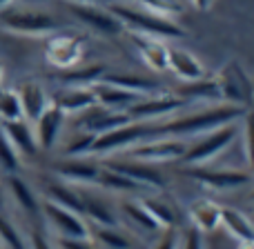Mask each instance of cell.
Returning a JSON list of instances; mask_svg holds the SVG:
<instances>
[{
  "label": "cell",
  "instance_id": "19",
  "mask_svg": "<svg viewBox=\"0 0 254 249\" xmlns=\"http://www.w3.org/2000/svg\"><path fill=\"white\" fill-rule=\"evenodd\" d=\"M129 123V118H127L125 111H112V109H98L96 114H92L87 118V131H96V134H107V131L116 129V127H123Z\"/></svg>",
  "mask_w": 254,
  "mask_h": 249
},
{
  "label": "cell",
  "instance_id": "13",
  "mask_svg": "<svg viewBox=\"0 0 254 249\" xmlns=\"http://www.w3.org/2000/svg\"><path fill=\"white\" fill-rule=\"evenodd\" d=\"M183 107V98H152V100L145 102H131L127 107V118H152V116H161L167 114V111H174Z\"/></svg>",
  "mask_w": 254,
  "mask_h": 249
},
{
  "label": "cell",
  "instance_id": "10",
  "mask_svg": "<svg viewBox=\"0 0 254 249\" xmlns=\"http://www.w3.org/2000/svg\"><path fill=\"white\" fill-rule=\"evenodd\" d=\"M69 11L96 31H103V34H119L121 31V20L114 13L101 11V9L87 7V4H69Z\"/></svg>",
  "mask_w": 254,
  "mask_h": 249
},
{
  "label": "cell",
  "instance_id": "14",
  "mask_svg": "<svg viewBox=\"0 0 254 249\" xmlns=\"http://www.w3.org/2000/svg\"><path fill=\"white\" fill-rule=\"evenodd\" d=\"M63 116L65 111L61 107H47L43 114L38 116L36 125H38V140H40V147L43 149H52L54 143H56L58 134H61V127H63Z\"/></svg>",
  "mask_w": 254,
  "mask_h": 249
},
{
  "label": "cell",
  "instance_id": "5",
  "mask_svg": "<svg viewBox=\"0 0 254 249\" xmlns=\"http://www.w3.org/2000/svg\"><path fill=\"white\" fill-rule=\"evenodd\" d=\"M43 211L63 238H89L87 225L80 220L78 214H74V211L65 209V207L56 205V202H52V200L43 202Z\"/></svg>",
  "mask_w": 254,
  "mask_h": 249
},
{
  "label": "cell",
  "instance_id": "3",
  "mask_svg": "<svg viewBox=\"0 0 254 249\" xmlns=\"http://www.w3.org/2000/svg\"><path fill=\"white\" fill-rule=\"evenodd\" d=\"M147 138H154V127L127 123L123 127H116V129L94 138V143L89 149H92V151H98V153H105V151H114V149L127 147V145H136V143L147 140Z\"/></svg>",
  "mask_w": 254,
  "mask_h": 249
},
{
  "label": "cell",
  "instance_id": "30",
  "mask_svg": "<svg viewBox=\"0 0 254 249\" xmlns=\"http://www.w3.org/2000/svg\"><path fill=\"white\" fill-rule=\"evenodd\" d=\"M0 241H2V245L7 249H27L22 236L18 234V229L4 216H0Z\"/></svg>",
  "mask_w": 254,
  "mask_h": 249
},
{
  "label": "cell",
  "instance_id": "9",
  "mask_svg": "<svg viewBox=\"0 0 254 249\" xmlns=\"http://www.w3.org/2000/svg\"><path fill=\"white\" fill-rule=\"evenodd\" d=\"M185 176L205 183L216 189H230V187H243L250 183V176L241 171H216V169H183Z\"/></svg>",
  "mask_w": 254,
  "mask_h": 249
},
{
  "label": "cell",
  "instance_id": "2",
  "mask_svg": "<svg viewBox=\"0 0 254 249\" xmlns=\"http://www.w3.org/2000/svg\"><path fill=\"white\" fill-rule=\"evenodd\" d=\"M112 13H114L119 20H125V22H129V25L138 27V29L145 31L147 36H158V38H183L185 36V31L181 29V27H176L174 22L167 20V18L156 16V13L136 11V9L121 7V4H114Z\"/></svg>",
  "mask_w": 254,
  "mask_h": 249
},
{
  "label": "cell",
  "instance_id": "11",
  "mask_svg": "<svg viewBox=\"0 0 254 249\" xmlns=\"http://www.w3.org/2000/svg\"><path fill=\"white\" fill-rule=\"evenodd\" d=\"M2 131H4V136L9 138V143L13 145V149L27 153V156H36L38 145H36V138H34V134H31L29 125H27L22 118L2 120Z\"/></svg>",
  "mask_w": 254,
  "mask_h": 249
},
{
  "label": "cell",
  "instance_id": "16",
  "mask_svg": "<svg viewBox=\"0 0 254 249\" xmlns=\"http://www.w3.org/2000/svg\"><path fill=\"white\" fill-rule=\"evenodd\" d=\"M190 218L194 223V229L210 234L221 225V209L210 200H196L190 207Z\"/></svg>",
  "mask_w": 254,
  "mask_h": 249
},
{
  "label": "cell",
  "instance_id": "1",
  "mask_svg": "<svg viewBox=\"0 0 254 249\" xmlns=\"http://www.w3.org/2000/svg\"><path fill=\"white\" fill-rule=\"evenodd\" d=\"M243 114H246V111L237 109V107H221V109L203 111V114H194V116H188V118L174 120V123H170V125L154 127V138H158V136H170V134H174V136L198 134V131H207V129H214V127L228 125Z\"/></svg>",
  "mask_w": 254,
  "mask_h": 249
},
{
  "label": "cell",
  "instance_id": "27",
  "mask_svg": "<svg viewBox=\"0 0 254 249\" xmlns=\"http://www.w3.org/2000/svg\"><path fill=\"white\" fill-rule=\"evenodd\" d=\"M96 98H94L92 92H83V89H71V92H65L61 98H58L56 107H61L63 111H80V109H89L94 107Z\"/></svg>",
  "mask_w": 254,
  "mask_h": 249
},
{
  "label": "cell",
  "instance_id": "18",
  "mask_svg": "<svg viewBox=\"0 0 254 249\" xmlns=\"http://www.w3.org/2000/svg\"><path fill=\"white\" fill-rule=\"evenodd\" d=\"M131 40H134V45L143 51V58L147 60V65L152 67V69H156V71L167 69V47L165 45L154 38H143V36H136V34L131 36Z\"/></svg>",
  "mask_w": 254,
  "mask_h": 249
},
{
  "label": "cell",
  "instance_id": "26",
  "mask_svg": "<svg viewBox=\"0 0 254 249\" xmlns=\"http://www.w3.org/2000/svg\"><path fill=\"white\" fill-rule=\"evenodd\" d=\"M98 185H103V187L112 189V192H136V189H140L143 185L134 183V180H129L127 176L119 174V171L114 169H98V178H96Z\"/></svg>",
  "mask_w": 254,
  "mask_h": 249
},
{
  "label": "cell",
  "instance_id": "20",
  "mask_svg": "<svg viewBox=\"0 0 254 249\" xmlns=\"http://www.w3.org/2000/svg\"><path fill=\"white\" fill-rule=\"evenodd\" d=\"M47 200L56 202V205L65 207V209L74 211V214H83V200H80V194H76L71 187L61 183H49L47 185Z\"/></svg>",
  "mask_w": 254,
  "mask_h": 249
},
{
  "label": "cell",
  "instance_id": "15",
  "mask_svg": "<svg viewBox=\"0 0 254 249\" xmlns=\"http://www.w3.org/2000/svg\"><path fill=\"white\" fill-rule=\"evenodd\" d=\"M167 67L174 69L176 74H179L183 80H188V83L201 80L203 74H205L203 67L194 60L192 53L181 51V49H167Z\"/></svg>",
  "mask_w": 254,
  "mask_h": 249
},
{
  "label": "cell",
  "instance_id": "4",
  "mask_svg": "<svg viewBox=\"0 0 254 249\" xmlns=\"http://www.w3.org/2000/svg\"><path fill=\"white\" fill-rule=\"evenodd\" d=\"M234 138H237V127L228 125V127H223V129L214 131L212 136H207V138L201 140L198 145L185 149L183 160L190 162V165H201V162L210 160V158H214L216 153L223 151Z\"/></svg>",
  "mask_w": 254,
  "mask_h": 249
},
{
  "label": "cell",
  "instance_id": "21",
  "mask_svg": "<svg viewBox=\"0 0 254 249\" xmlns=\"http://www.w3.org/2000/svg\"><path fill=\"white\" fill-rule=\"evenodd\" d=\"M56 171L69 180H78V183H96V178H98V167L83 162V160L63 162L61 167H56Z\"/></svg>",
  "mask_w": 254,
  "mask_h": 249
},
{
  "label": "cell",
  "instance_id": "42",
  "mask_svg": "<svg viewBox=\"0 0 254 249\" xmlns=\"http://www.w3.org/2000/svg\"><path fill=\"white\" fill-rule=\"evenodd\" d=\"M9 2V0H0V7H2V4H7Z\"/></svg>",
  "mask_w": 254,
  "mask_h": 249
},
{
  "label": "cell",
  "instance_id": "6",
  "mask_svg": "<svg viewBox=\"0 0 254 249\" xmlns=\"http://www.w3.org/2000/svg\"><path fill=\"white\" fill-rule=\"evenodd\" d=\"M185 149L188 147L183 140H158V143H145L134 147L129 151V158L140 162H170L183 158Z\"/></svg>",
  "mask_w": 254,
  "mask_h": 249
},
{
  "label": "cell",
  "instance_id": "24",
  "mask_svg": "<svg viewBox=\"0 0 254 249\" xmlns=\"http://www.w3.org/2000/svg\"><path fill=\"white\" fill-rule=\"evenodd\" d=\"M103 83L127 89V92H131V94H147V92L158 89V85L154 83V80L136 78V76H103Z\"/></svg>",
  "mask_w": 254,
  "mask_h": 249
},
{
  "label": "cell",
  "instance_id": "23",
  "mask_svg": "<svg viewBox=\"0 0 254 249\" xmlns=\"http://www.w3.org/2000/svg\"><path fill=\"white\" fill-rule=\"evenodd\" d=\"M123 211L129 216V220H134V223L138 225L140 229H145V232H161V229H163L161 225L152 218V214H149L147 207H145L140 200H127V202H123Z\"/></svg>",
  "mask_w": 254,
  "mask_h": 249
},
{
  "label": "cell",
  "instance_id": "8",
  "mask_svg": "<svg viewBox=\"0 0 254 249\" xmlns=\"http://www.w3.org/2000/svg\"><path fill=\"white\" fill-rule=\"evenodd\" d=\"M110 169L119 171V174L127 176L129 180L134 183L143 185V187H156V189H163L165 187V178L158 174L154 167L145 165L140 160H134V162H121V160H110Z\"/></svg>",
  "mask_w": 254,
  "mask_h": 249
},
{
  "label": "cell",
  "instance_id": "38",
  "mask_svg": "<svg viewBox=\"0 0 254 249\" xmlns=\"http://www.w3.org/2000/svg\"><path fill=\"white\" fill-rule=\"evenodd\" d=\"M58 247L61 249H94L89 245V238H58Z\"/></svg>",
  "mask_w": 254,
  "mask_h": 249
},
{
  "label": "cell",
  "instance_id": "35",
  "mask_svg": "<svg viewBox=\"0 0 254 249\" xmlns=\"http://www.w3.org/2000/svg\"><path fill=\"white\" fill-rule=\"evenodd\" d=\"M61 56V62H69L74 56H78V47H76V40H58L54 45V51H52V60Z\"/></svg>",
  "mask_w": 254,
  "mask_h": 249
},
{
  "label": "cell",
  "instance_id": "32",
  "mask_svg": "<svg viewBox=\"0 0 254 249\" xmlns=\"http://www.w3.org/2000/svg\"><path fill=\"white\" fill-rule=\"evenodd\" d=\"M185 96H205V98H219L221 92H219V83H210V80H194L192 85H188L185 89H181Z\"/></svg>",
  "mask_w": 254,
  "mask_h": 249
},
{
  "label": "cell",
  "instance_id": "12",
  "mask_svg": "<svg viewBox=\"0 0 254 249\" xmlns=\"http://www.w3.org/2000/svg\"><path fill=\"white\" fill-rule=\"evenodd\" d=\"M94 98L96 102H101L105 109H112V111H121V109H127L131 102L138 100V94H131L127 89H121V87H114V85H96L94 87Z\"/></svg>",
  "mask_w": 254,
  "mask_h": 249
},
{
  "label": "cell",
  "instance_id": "7",
  "mask_svg": "<svg viewBox=\"0 0 254 249\" xmlns=\"http://www.w3.org/2000/svg\"><path fill=\"white\" fill-rule=\"evenodd\" d=\"M2 25L7 29L22 31V34H45V31L56 29V20H52L45 13H34V11H9L2 13Z\"/></svg>",
  "mask_w": 254,
  "mask_h": 249
},
{
  "label": "cell",
  "instance_id": "39",
  "mask_svg": "<svg viewBox=\"0 0 254 249\" xmlns=\"http://www.w3.org/2000/svg\"><path fill=\"white\" fill-rule=\"evenodd\" d=\"M176 247H179V234H176L174 229H167L154 249H176Z\"/></svg>",
  "mask_w": 254,
  "mask_h": 249
},
{
  "label": "cell",
  "instance_id": "25",
  "mask_svg": "<svg viewBox=\"0 0 254 249\" xmlns=\"http://www.w3.org/2000/svg\"><path fill=\"white\" fill-rule=\"evenodd\" d=\"M80 200H83V214H89L98 225H103V227H116V225H119V220L112 214V209L105 202L98 200V198L80 196Z\"/></svg>",
  "mask_w": 254,
  "mask_h": 249
},
{
  "label": "cell",
  "instance_id": "31",
  "mask_svg": "<svg viewBox=\"0 0 254 249\" xmlns=\"http://www.w3.org/2000/svg\"><path fill=\"white\" fill-rule=\"evenodd\" d=\"M143 205L147 207V211L152 214V218L156 220L163 229L174 225V214H172V209L165 205V202H161V200H143Z\"/></svg>",
  "mask_w": 254,
  "mask_h": 249
},
{
  "label": "cell",
  "instance_id": "34",
  "mask_svg": "<svg viewBox=\"0 0 254 249\" xmlns=\"http://www.w3.org/2000/svg\"><path fill=\"white\" fill-rule=\"evenodd\" d=\"M0 162H2L7 169H18V153L13 149V145L9 143V138L4 136V131L0 129Z\"/></svg>",
  "mask_w": 254,
  "mask_h": 249
},
{
  "label": "cell",
  "instance_id": "29",
  "mask_svg": "<svg viewBox=\"0 0 254 249\" xmlns=\"http://www.w3.org/2000/svg\"><path fill=\"white\" fill-rule=\"evenodd\" d=\"M0 118L2 120H18L22 118V105L18 94L0 92Z\"/></svg>",
  "mask_w": 254,
  "mask_h": 249
},
{
  "label": "cell",
  "instance_id": "28",
  "mask_svg": "<svg viewBox=\"0 0 254 249\" xmlns=\"http://www.w3.org/2000/svg\"><path fill=\"white\" fill-rule=\"evenodd\" d=\"M221 223L241 241H252V225L248 223V218L243 214H239L234 209H221Z\"/></svg>",
  "mask_w": 254,
  "mask_h": 249
},
{
  "label": "cell",
  "instance_id": "17",
  "mask_svg": "<svg viewBox=\"0 0 254 249\" xmlns=\"http://www.w3.org/2000/svg\"><path fill=\"white\" fill-rule=\"evenodd\" d=\"M18 98H20V105H22V114H25L31 123H36L38 116L47 109V98H45V92H43V87L36 85V83L22 85Z\"/></svg>",
  "mask_w": 254,
  "mask_h": 249
},
{
  "label": "cell",
  "instance_id": "36",
  "mask_svg": "<svg viewBox=\"0 0 254 249\" xmlns=\"http://www.w3.org/2000/svg\"><path fill=\"white\" fill-rule=\"evenodd\" d=\"M103 74V67H94V69H85V71H74V74H65L63 80L71 85H80V83H94L98 76Z\"/></svg>",
  "mask_w": 254,
  "mask_h": 249
},
{
  "label": "cell",
  "instance_id": "22",
  "mask_svg": "<svg viewBox=\"0 0 254 249\" xmlns=\"http://www.w3.org/2000/svg\"><path fill=\"white\" fill-rule=\"evenodd\" d=\"M9 187H11L13 198H16V202L22 207V209L29 211V214H38V211H40V202H38L36 194L31 192L29 185H27L25 180L18 178V176H9Z\"/></svg>",
  "mask_w": 254,
  "mask_h": 249
},
{
  "label": "cell",
  "instance_id": "37",
  "mask_svg": "<svg viewBox=\"0 0 254 249\" xmlns=\"http://www.w3.org/2000/svg\"><path fill=\"white\" fill-rule=\"evenodd\" d=\"M92 143H94V136L87 134V136H83V138L74 140V143H71L69 147L65 149V153H67V156H74V153H83V151H87V149L92 147Z\"/></svg>",
  "mask_w": 254,
  "mask_h": 249
},
{
  "label": "cell",
  "instance_id": "41",
  "mask_svg": "<svg viewBox=\"0 0 254 249\" xmlns=\"http://www.w3.org/2000/svg\"><path fill=\"white\" fill-rule=\"evenodd\" d=\"M31 249H54V247L49 245V241L40 232H34L31 234Z\"/></svg>",
  "mask_w": 254,
  "mask_h": 249
},
{
  "label": "cell",
  "instance_id": "40",
  "mask_svg": "<svg viewBox=\"0 0 254 249\" xmlns=\"http://www.w3.org/2000/svg\"><path fill=\"white\" fill-rule=\"evenodd\" d=\"M185 249H205L203 247V236L198 229H192L188 234V241H185Z\"/></svg>",
  "mask_w": 254,
  "mask_h": 249
},
{
  "label": "cell",
  "instance_id": "43",
  "mask_svg": "<svg viewBox=\"0 0 254 249\" xmlns=\"http://www.w3.org/2000/svg\"><path fill=\"white\" fill-rule=\"evenodd\" d=\"M0 249H7V247H4V245H2V243H0Z\"/></svg>",
  "mask_w": 254,
  "mask_h": 249
},
{
  "label": "cell",
  "instance_id": "33",
  "mask_svg": "<svg viewBox=\"0 0 254 249\" xmlns=\"http://www.w3.org/2000/svg\"><path fill=\"white\" fill-rule=\"evenodd\" d=\"M96 238L110 249H129V241H127L123 234L114 232L112 227H98L96 229Z\"/></svg>",
  "mask_w": 254,
  "mask_h": 249
}]
</instances>
